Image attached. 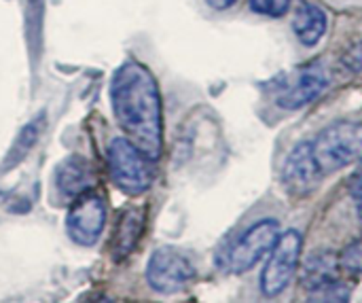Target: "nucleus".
<instances>
[{
	"label": "nucleus",
	"mask_w": 362,
	"mask_h": 303,
	"mask_svg": "<svg viewBox=\"0 0 362 303\" xmlns=\"http://www.w3.org/2000/svg\"><path fill=\"white\" fill-rule=\"evenodd\" d=\"M115 117L127 138L157 161L163 149L161 96L155 76L140 62H125L110 81Z\"/></svg>",
	"instance_id": "nucleus-1"
},
{
	"label": "nucleus",
	"mask_w": 362,
	"mask_h": 303,
	"mask_svg": "<svg viewBox=\"0 0 362 303\" xmlns=\"http://www.w3.org/2000/svg\"><path fill=\"white\" fill-rule=\"evenodd\" d=\"M312 151L322 174H333L362 157L361 121H337L325 127L314 140Z\"/></svg>",
	"instance_id": "nucleus-2"
},
{
	"label": "nucleus",
	"mask_w": 362,
	"mask_h": 303,
	"mask_svg": "<svg viewBox=\"0 0 362 303\" xmlns=\"http://www.w3.org/2000/svg\"><path fill=\"white\" fill-rule=\"evenodd\" d=\"M278 238L280 223L276 219L257 221L218 257V268L231 274H244L274 251Z\"/></svg>",
	"instance_id": "nucleus-3"
},
{
	"label": "nucleus",
	"mask_w": 362,
	"mask_h": 303,
	"mask_svg": "<svg viewBox=\"0 0 362 303\" xmlns=\"http://www.w3.org/2000/svg\"><path fill=\"white\" fill-rule=\"evenodd\" d=\"M108 172L112 183L127 195H140L153 185L151 159L125 138L108 144Z\"/></svg>",
	"instance_id": "nucleus-4"
},
{
	"label": "nucleus",
	"mask_w": 362,
	"mask_h": 303,
	"mask_svg": "<svg viewBox=\"0 0 362 303\" xmlns=\"http://www.w3.org/2000/svg\"><path fill=\"white\" fill-rule=\"evenodd\" d=\"M301 251H303L301 231L288 229L280 234L274 251L269 253V261L261 272V291L265 297H278L291 287L301 259Z\"/></svg>",
	"instance_id": "nucleus-5"
},
{
	"label": "nucleus",
	"mask_w": 362,
	"mask_h": 303,
	"mask_svg": "<svg viewBox=\"0 0 362 303\" xmlns=\"http://www.w3.org/2000/svg\"><path fill=\"white\" fill-rule=\"evenodd\" d=\"M195 278L193 261L174 246L157 248L146 265V280L153 287V291L172 295L182 291L191 280Z\"/></svg>",
	"instance_id": "nucleus-6"
},
{
	"label": "nucleus",
	"mask_w": 362,
	"mask_h": 303,
	"mask_svg": "<svg viewBox=\"0 0 362 303\" xmlns=\"http://www.w3.org/2000/svg\"><path fill=\"white\" fill-rule=\"evenodd\" d=\"M329 85V74L320 64H308L286 76L278 89L276 104L284 110H297L316 100Z\"/></svg>",
	"instance_id": "nucleus-7"
},
{
	"label": "nucleus",
	"mask_w": 362,
	"mask_h": 303,
	"mask_svg": "<svg viewBox=\"0 0 362 303\" xmlns=\"http://www.w3.org/2000/svg\"><path fill=\"white\" fill-rule=\"evenodd\" d=\"M104 221H106L104 200L98 193L87 191V193H81L78 200L72 204L66 217V229H68V236L76 244L91 246L100 238Z\"/></svg>",
	"instance_id": "nucleus-8"
},
{
	"label": "nucleus",
	"mask_w": 362,
	"mask_h": 303,
	"mask_svg": "<svg viewBox=\"0 0 362 303\" xmlns=\"http://www.w3.org/2000/svg\"><path fill=\"white\" fill-rule=\"evenodd\" d=\"M325 174L312 151V142H299L286 157L282 181L291 195H310Z\"/></svg>",
	"instance_id": "nucleus-9"
},
{
	"label": "nucleus",
	"mask_w": 362,
	"mask_h": 303,
	"mask_svg": "<svg viewBox=\"0 0 362 303\" xmlns=\"http://www.w3.org/2000/svg\"><path fill=\"white\" fill-rule=\"evenodd\" d=\"M339 272H341L339 257L331 251H318L303 261L301 282L310 293H314L339 280Z\"/></svg>",
	"instance_id": "nucleus-10"
},
{
	"label": "nucleus",
	"mask_w": 362,
	"mask_h": 303,
	"mask_svg": "<svg viewBox=\"0 0 362 303\" xmlns=\"http://www.w3.org/2000/svg\"><path fill=\"white\" fill-rule=\"evenodd\" d=\"M329 25L327 13L314 4V2H305L297 8L295 17H293V32L297 36V40L303 47H314L320 42V38L325 36Z\"/></svg>",
	"instance_id": "nucleus-11"
},
{
	"label": "nucleus",
	"mask_w": 362,
	"mask_h": 303,
	"mask_svg": "<svg viewBox=\"0 0 362 303\" xmlns=\"http://www.w3.org/2000/svg\"><path fill=\"white\" fill-rule=\"evenodd\" d=\"M91 168L81 157H68L64 159L55 170V185L59 193L68 198H76L85 193L91 187Z\"/></svg>",
	"instance_id": "nucleus-12"
},
{
	"label": "nucleus",
	"mask_w": 362,
	"mask_h": 303,
	"mask_svg": "<svg viewBox=\"0 0 362 303\" xmlns=\"http://www.w3.org/2000/svg\"><path fill=\"white\" fill-rule=\"evenodd\" d=\"M144 229V208H127V212L121 217L119 225H117V234H115V259L121 261L125 259L138 244L140 236Z\"/></svg>",
	"instance_id": "nucleus-13"
},
{
	"label": "nucleus",
	"mask_w": 362,
	"mask_h": 303,
	"mask_svg": "<svg viewBox=\"0 0 362 303\" xmlns=\"http://www.w3.org/2000/svg\"><path fill=\"white\" fill-rule=\"evenodd\" d=\"M339 265L344 272H348L352 276L362 274V236L344 248V253L339 257Z\"/></svg>",
	"instance_id": "nucleus-14"
},
{
	"label": "nucleus",
	"mask_w": 362,
	"mask_h": 303,
	"mask_svg": "<svg viewBox=\"0 0 362 303\" xmlns=\"http://www.w3.org/2000/svg\"><path fill=\"white\" fill-rule=\"evenodd\" d=\"M350 293H352V287L344 285L341 280H335L329 287H325L320 291H314L312 299L314 302H348Z\"/></svg>",
	"instance_id": "nucleus-15"
},
{
	"label": "nucleus",
	"mask_w": 362,
	"mask_h": 303,
	"mask_svg": "<svg viewBox=\"0 0 362 303\" xmlns=\"http://www.w3.org/2000/svg\"><path fill=\"white\" fill-rule=\"evenodd\" d=\"M250 8L267 17H284L291 8V0H250Z\"/></svg>",
	"instance_id": "nucleus-16"
},
{
	"label": "nucleus",
	"mask_w": 362,
	"mask_h": 303,
	"mask_svg": "<svg viewBox=\"0 0 362 303\" xmlns=\"http://www.w3.org/2000/svg\"><path fill=\"white\" fill-rule=\"evenodd\" d=\"M40 121H42V117H40L38 121H32V123L21 132V136H19V140H17V149H19V151H17V155L11 159L13 164L19 161V157H21L23 153H28V149H30L32 142L36 140V136H38V132H40Z\"/></svg>",
	"instance_id": "nucleus-17"
},
{
	"label": "nucleus",
	"mask_w": 362,
	"mask_h": 303,
	"mask_svg": "<svg viewBox=\"0 0 362 303\" xmlns=\"http://www.w3.org/2000/svg\"><path fill=\"white\" fill-rule=\"evenodd\" d=\"M346 64H348L354 72H361L362 74V40L358 45H354V47L346 53Z\"/></svg>",
	"instance_id": "nucleus-18"
},
{
	"label": "nucleus",
	"mask_w": 362,
	"mask_h": 303,
	"mask_svg": "<svg viewBox=\"0 0 362 303\" xmlns=\"http://www.w3.org/2000/svg\"><path fill=\"white\" fill-rule=\"evenodd\" d=\"M208 6H212L214 11H227L235 4V0H206Z\"/></svg>",
	"instance_id": "nucleus-19"
},
{
	"label": "nucleus",
	"mask_w": 362,
	"mask_h": 303,
	"mask_svg": "<svg viewBox=\"0 0 362 303\" xmlns=\"http://www.w3.org/2000/svg\"><path fill=\"white\" fill-rule=\"evenodd\" d=\"M358 217H361V221H362V198L358 200Z\"/></svg>",
	"instance_id": "nucleus-20"
},
{
	"label": "nucleus",
	"mask_w": 362,
	"mask_h": 303,
	"mask_svg": "<svg viewBox=\"0 0 362 303\" xmlns=\"http://www.w3.org/2000/svg\"><path fill=\"white\" fill-rule=\"evenodd\" d=\"M361 172H362V170H361Z\"/></svg>",
	"instance_id": "nucleus-21"
}]
</instances>
